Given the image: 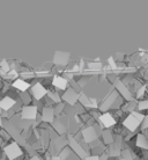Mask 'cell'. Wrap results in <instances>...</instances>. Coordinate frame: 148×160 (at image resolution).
Returning a JSON list of instances; mask_svg holds the SVG:
<instances>
[{
    "mask_svg": "<svg viewBox=\"0 0 148 160\" xmlns=\"http://www.w3.org/2000/svg\"><path fill=\"white\" fill-rule=\"evenodd\" d=\"M98 122L103 127V129H111L117 124V122L110 112H102L98 117Z\"/></svg>",
    "mask_w": 148,
    "mask_h": 160,
    "instance_id": "8",
    "label": "cell"
},
{
    "mask_svg": "<svg viewBox=\"0 0 148 160\" xmlns=\"http://www.w3.org/2000/svg\"><path fill=\"white\" fill-rule=\"evenodd\" d=\"M136 110L145 114V115H148V99H144V100L138 101Z\"/></svg>",
    "mask_w": 148,
    "mask_h": 160,
    "instance_id": "14",
    "label": "cell"
},
{
    "mask_svg": "<svg viewBox=\"0 0 148 160\" xmlns=\"http://www.w3.org/2000/svg\"><path fill=\"white\" fill-rule=\"evenodd\" d=\"M29 93L31 94L34 101H35V102H38V101H41L46 94H48V91H46L40 82H36V84L31 85V87L29 88Z\"/></svg>",
    "mask_w": 148,
    "mask_h": 160,
    "instance_id": "5",
    "label": "cell"
},
{
    "mask_svg": "<svg viewBox=\"0 0 148 160\" xmlns=\"http://www.w3.org/2000/svg\"><path fill=\"white\" fill-rule=\"evenodd\" d=\"M78 99H79V93H76L71 87H67L64 92H61V101L67 106H74L78 102Z\"/></svg>",
    "mask_w": 148,
    "mask_h": 160,
    "instance_id": "3",
    "label": "cell"
},
{
    "mask_svg": "<svg viewBox=\"0 0 148 160\" xmlns=\"http://www.w3.org/2000/svg\"><path fill=\"white\" fill-rule=\"evenodd\" d=\"M12 87L14 88V89H16L17 92L23 93V92L29 91V88L31 87V85H30V82L26 81V80L21 79V78H17V79L14 80L12 82Z\"/></svg>",
    "mask_w": 148,
    "mask_h": 160,
    "instance_id": "11",
    "label": "cell"
},
{
    "mask_svg": "<svg viewBox=\"0 0 148 160\" xmlns=\"http://www.w3.org/2000/svg\"><path fill=\"white\" fill-rule=\"evenodd\" d=\"M69 59H71V55L68 52L65 51H57L55 53V57H53V62L52 64L55 66H58V68H66L69 63Z\"/></svg>",
    "mask_w": 148,
    "mask_h": 160,
    "instance_id": "4",
    "label": "cell"
},
{
    "mask_svg": "<svg viewBox=\"0 0 148 160\" xmlns=\"http://www.w3.org/2000/svg\"><path fill=\"white\" fill-rule=\"evenodd\" d=\"M17 102H20L22 104V107H26V106H31V104H35V101L32 99L31 94L29 93V91L23 93H20V98Z\"/></svg>",
    "mask_w": 148,
    "mask_h": 160,
    "instance_id": "13",
    "label": "cell"
},
{
    "mask_svg": "<svg viewBox=\"0 0 148 160\" xmlns=\"http://www.w3.org/2000/svg\"><path fill=\"white\" fill-rule=\"evenodd\" d=\"M103 64L102 62H89L87 64V68H88L89 71H101Z\"/></svg>",
    "mask_w": 148,
    "mask_h": 160,
    "instance_id": "15",
    "label": "cell"
},
{
    "mask_svg": "<svg viewBox=\"0 0 148 160\" xmlns=\"http://www.w3.org/2000/svg\"><path fill=\"white\" fill-rule=\"evenodd\" d=\"M100 139L103 143L104 146L108 148L109 145H111L115 143V135L112 133L111 129H103V131L101 132Z\"/></svg>",
    "mask_w": 148,
    "mask_h": 160,
    "instance_id": "9",
    "label": "cell"
},
{
    "mask_svg": "<svg viewBox=\"0 0 148 160\" xmlns=\"http://www.w3.org/2000/svg\"><path fill=\"white\" fill-rule=\"evenodd\" d=\"M4 153L7 160H15L20 158L21 156H23V148L15 140H13L4 148Z\"/></svg>",
    "mask_w": 148,
    "mask_h": 160,
    "instance_id": "1",
    "label": "cell"
},
{
    "mask_svg": "<svg viewBox=\"0 0 148 160\" xmlns=\"http://www.w3.org/2000/svg\"><path fill=\"white\" fill-rule=\"evenodd\" d=\"M147 94H148V92H147Z\"/></svg>",
    "mask_w": 148,
    "mask_h": 160,
    "instance_id": "18",
    "label": "cell"
},
{
    "mask_svg": "<svg viewBox=\"0 0 148 160\" xmlns=\"http://www.w3.org/2000/svg\"><path fill=\"white\" fill-rule=\"evenodd\" d=\"M52 87L58 92H64L68 87V80H66L60 74H55L52 77Z\"/></svg>",
    "mask_w": 148,
    "mask_h": 160,
    "instance_id": "7",
    "label": "cell"
},
{
    "mask_svg": "<svg viewBox=\"0 0 148 160\" xmlns=\"http://www.w3.org/2000/svg\"><path fill=\"white\" fill-rule=\"evenodd\" d=\"M1 81H2V77L0 76V82H1Z\"/></svg>",
    "mask_w": 148,
    "mask_h": 160,
    "instance_id": "17",
    "label": "cell"
},
{
    "mask_svg": "<svg viewBox=\"0 0 148 160\" xmlns=\"http://www.w3.org/2000/svg\"><path fill=\"white\" fill-rule=\"evenodd\" d=\"M16 101L11 99L9 96H5L0 100V110L1 112H9L15 106Z\"/></svg>",
    "mask_w": 148,
    "mask_h": 160,
    "instance_id": "12",
    "label": "cell"
},
{
    "mask_svg": "<svg viewBox=\"0 0 148 160\" xmlns=\"http://www.w3.org/2000/svg\"><path fill=\"white\" fill-rule=\"evenodd\" d=\"M134 146H136V148L141 150V151H146V150H148V138L145 136L142 132H138V133H136Z\"/></svg>",
    "mask_w": 148,
    "mask_h": 160,
    "instance_id": "10",
    "label": "cell"
},
{
    "mask_svg": "<svg viewBox=\"0 0 148 160\" xmlns=\"http://www.w3.org/2000/svg\"><path fill=\"white\" fill-rule=\"evenodd\" d=\"M84 160H100V159H98V157L97 156H92V154H89V156L86 157Z\"/></svg>",
    "mask_w": 148,
    "mask_h": 160,
    "instance_id": "16",
    "label": "cell"
},
{
    "mask_svg": "<svg viewBox=\"0 0 148 160\" xmlns=\"http://www.w3.org/2000/svg\"><path fill=\"white\" fill-rule=\"evenodd\" d=\"M37 114H38V109L35 104H31V106H26V107H22L21 109V118L23 121H30V122H34L36 121Z\"/></svg>",
    "mask_w": 148,
    "mask_h": 160,
    "instance_id": "2",
    "label": "cell"
},
{
    "mask_svg": "<svg viewBox=\"0 0 148 160\" xmlns=\"http://www.w3.org/2000/svg\"><path fill=\"white\" fill-rule=\"evenodd\" d=\"M122 125L132 133H138V131H140V122H138L132 115H127L125 117V120L122 122Z\"/></svg>",
    "mask_w": 148,
    "mask_h": 160,
    "instance_id": "6",
    "label": "cell"
}]
</instances>
